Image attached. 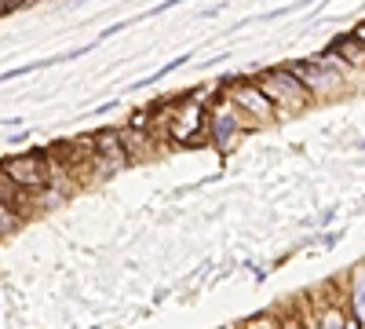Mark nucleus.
<instances>
[{
	"label": "nucleus",
	"instance_id": "nucleus-1",
	"mask_svg": "<svg viewBox=\"0 0 365 329\" xmlns=\"http://www.w3.org/2000/svg\"><path fill=\"white\" fill-rule=\"evenodd\" d=\"M259 88H263V96L274 103V110L278 113H296V110H303L307 106V99H314L307 88H303V81L296 77V74H289V70H270V74H259V81H256Z\"/></svg>",
	"mask_w": 365,
	"mask_h": 329
},
{
	"label": "nucleus",
	"instance_id": "nucleus-2",
	"mask_svg": "<svg viewBox=\"0 0 365 329\" xmlns=\"http://www.w3.org/2000/svg\"><path fill=\"white\" fill-rule=\"evenodd\" d=\"M165 136H172V143L182 146H197L208 139V117L201 103H172V117L165 125Z\"/></svg>",
	"mask_w": 365,
	"mask_h": 329
},
{
	"label": "nucleus",
	"instance_id": "nucleus-3",
	"mask_svg": "<svg viewBox=\"0 0 365 329\" xmlns=\"http://www.w3.org/2000/svg\"><path fill=\"white\" fill-rule=\"evenodd\" d=\"M245 128H249V121H245V113H241L230 99L227 103H220L216 110L208 113V139L220 146L223 154H230L234 146H237V139L245 136Z\"/></svg>",
	"mask_w": 365,
	"mask_h": 329
},
{
	"label": "nucleus",
	"instance_id": "nucleus-4",
	"mask_svg": "<svg viewBox=\"0 0 365 329\" xmlns=\"http://www.w3.org/2000/svg\"><path fill=\"white\" fill-rule=\"evenodd\" d=\"M241 113H245V121L249 125H267V121H274L278 117V110H274V103L263 96V88L259 84H252V81H237L234 88H230V96H227Z\"/></svg>",
	"mask_w": 365,
	"mask_h": 329
},
{
	"label": "nucleus",
	"instance_id": "nucleus-5",
	"mask_svg": "<svg viewBox=\"0 0 365 329\" xmlns=\"http://www.w3.org/2000/svg\"><path fill=\"white\" fill-rule=\"evenodd\" d=\"M0 168H4V172L15 179V183L22 187V191H41V187H48V165H44V158H41V154L11 158V161H4Z\"/></svg>",
	"mask_w": 365,
	"mask_h": 329
},
{
	"label": "nucleus",
	"instance_id": "nucleus-6",
	"mask_svg": "<svg viewBox=\"0 0 365 329\" xmlns=\"http://www.w3.org/2000/svg\"><path fill=\"white\" fill-rule=\"evenodd\" d=\"M285 70H289V74H296L311 96H325V92H336V88H340L336 70H322L318 63H289Z\"/></svg>",
	"mask_w": 365,
	"mask_h": 329
},
{
	"label": "nucleus",
	"instance_id": "nucleus-7",
	"mask_svg": "<svg viewBox=\"0 0 365 329\" xmlns=\"http://www.w3.org/2000/svg\"><path fill=\"white\" fill-rule=\"evenodd\" d=\"M332 51H336L351 70H354V66H365V41H358L354 34L336 37V41H332Z\"/></svg>",
	"mask_w": 365,
	"mask_h": 329
},
{
	"label": "nucleus",
	"instance_id": "nucleus-8",
	"mask_svg": "<svg viewBox=\"0 0 365 329\" xmlns=\"http://www.w3.org/2000/svg\"><path fill=\"white\" fill-rule=\"evenodd\" d=\"M0 201H4V205H11V208L22 201V187L15 183V179H11L4 168H0Z\"/></svg>",
	"mask_w": 365,
	"mask_h": 329
},
{
	"label": "nucleus",
	"instance_id": "nucleus-9",
	"mask_svg": "<svg viewBox=\"0 0 365 329\" xmlns=\"http://www.w3.org/2000/svg\"><path fill=\"white\" fill-rule=\"evenodd\" d=\"M351 315L358 322H365V271H358L354 278V293H351Z\"/></svg>",
	"mask_w": 365,
	"mask_h": 329
},
{
	"label": "nucleus",
	"instance_id": "nucleus-10",
	"mask_svg": "<svg viewBox=\"0 0 365 329\" xmlns=\"http://www.w3.org/2000/svg\"><path fill=\"white\" fill-rule=\"evenodd\" d=\"M241 329H285L282 325V318L278 315H270V311H263V315H252L245 325H241Z\"/></svg>",
	"mask_w": 365,
	"mask_h": 329
},
{
	"label": "nucleus",
	"instance_id": "nucleus-11",
	"mask_svg": "<svg viewBox=\"0 0 365 329\" xmlns=\"http://www.w3.org/2000/svg\"><path fill=\"white\" fill-rule=\"evenodd\" d=\"M15 227H19V216H15V208L0 201V238H4V234H11Z\"/></svg>",
	"mask_w": 365,
	"mask_h": 329
},
{
	"label": "nucleus",
	"instance_id": "nucleus-12",
	"mask_svg": "<svg viewBox=\"0 0 365 329\" xmlns=\"http://www.w3.org/2000/svg\"><path fill=\"white\" fill-rule=\"evenodd\" d=\"M187 59H190V55H179V59H172V63H165V66H161V70H158V74H150V77H146V81H139V84H158V81H161V77H168V74H172V70H179V66H182V63H187Z\"/></svg>",
	"mask_w": 365,
	"mask_h": 329
},
{
	"label": "nucleus",
	"instance_id": "nucleus-13",
	"mask_svg": "<svg viewBox=\"0 0 365 329\" xmlns=\"http://www.w3.org/2000/svg\"><path fill=\"white\" fill-rule=\"evenodd\" d=\"M354 37H358V41H365V22H361V26L354 29Z\"/></svg>",
	"mask_w": 365,
	"mask_h": 329
},
{
	"label": "nucleus",
	"instance_id": "nucleus-14",
	"mask_svg": "<svg viewBox=\"0 0 365 329\" xmlns=\"http://www.w3.org/2000/svg\"><path fill=\"white\" fill-rule=\"evenodd\" d=\"M8 8H11V0H0V15H4Z\"/></svg>",
	"mask_w": 365,
	"mask_h": 329
},
{
	"label": "nucleus",
	"instance_id": "nucleus-15",
	"mask_svg": "<svg viewBox=\"0 0 365 329\" xmlns=\"http://www.w3.org/2000/svg\"><path fill=\"white\" fill-rule=\"evenodd\" d=\"M22 4H29V0H11V8H22Z\"/></svg>",
	"mask_w": 365,
	"mask_h": 329
}]
</instances>
